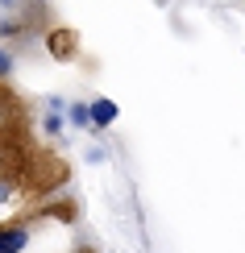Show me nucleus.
<instances>
[{"label": "nucleus", "instance_id": "423d86ee", "mask_svg": "<svg viewBox=\"0 0 245 253\" xmlns=\"http://www.w3.org/2000/svg\"><path fill=\"white\" fill-rule=\"evenodd\" d=\"M17 4H21V0H0V8H8V13H13Z\"/></svg>", "mask_w": 245, "mask_h": 253}, {"label": "nucleus", "instance_id": "f03ea898", "mask_svg": "<svg viewBox=\"0 0 245 253\" xmlns=\"http://www.w3.org/2000/svg\"><path fill=\"white\" fill-rule=\"evenodd\" d=\"M88 112H92V129H112L116 125V104L112 100H92Z\"/></svg>", "mask_w": 245, "mask_h": 253}, {"label": "nucleus", "instance_id": "f257e3e1", "mask_svg": "<svg viewBox=\"0 0 245 253\" xmlns=\"http://www.w3.org/2000/svg\"><path fill=\"white\" fill-rule=\"evenodd\" d=\"M25 245H29L25 224H4L0 228V253H25Z\"/></svg>", "mask_w": 245, "mask_h": 253}, {"label": "nucleus", "instance_id": "0eeeda50", "mask_svg": "<svg viewBox=\"0 0 245 253\" xmlns=\"http://www.w3.org/2000/svg\"><path fill=\"white\" fill-rule=\"evenodd\" d=\"M0 125H4V108H0Z\"/></svg>", "mask_w": 245, "mask_h": 253}, {"label": "nucleus", "instance_id": "39448f33", "mask_svg": "<svg viewBox=\"0 0 245 253\" xmlns=\"http://www.w3.org/2000/svg\"><path fill=\"white\" fill-rule=\"evenodd\" d=\"M8 71H13V54H8V50H0V75H8Z\"/></svg>", "mask_w": 245, "mask_h": 253}, {"label": "nucleus", "instance_id": "7ed1b4c3", "mask_svg": "<svg viewBox=\"0 0 245 253\" xmlns=\"http://www.w3.org/2000/svg\"><path fill=\"white\" fill-rule=\"evenodd\" d=\"M67 121L75 125V129H92V112H88V104H71V108H67Z\"/></svg>", "mask_w": 245, "mask_h": 253}, {"label": "nucleus", "instance_id": "20e7f679", "mask_svg": "<svg viewBox=\"0 0 245 253\" xmlns=\"http://www.w3.org/2000/svg\"><path fill=\"white\" fill-rule=\"evenodd\" d=\"M42 129H46L50 137L62 133V112H46V117H42Z\"/></svg>", "mask_w": 245, "mask_h": 253}]
</instances>
